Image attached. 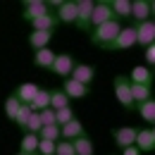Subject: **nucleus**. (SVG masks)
Wrapping results in <instances>:
<instances>
[{
	"instance_id": "nucleus-31",
	"label": "nucleus",
	"mask_w": 155,
	"mask_h": 155,
	"mask_svg": "<svg viewBox=\"0 0 155 155\" xmlns=\"http://www.w3.org/2000/svg\"><path fill=\"white\" fill-rule=\"evenodd\" d=\"M72 119H77V115H74V110H72V105H69V107H64V110H58V124H60V127H64V124H69Z\"/></svg>"
},
{
	"instance_id": "nucleus-12",
	"label": "nucleus",
	"mask_w": 155,
	"mask_h": 155,
	"mask_svg": "<svg viewBox=\"0 0 155 155\" xmlns=\"http://www.w3.org/2000/svg\"><path fill=\"white\" fill-rule=\"evenodd\" d=\"M72 79L79 81V84H84V86H91V81L96 79V67H91L86 62H77V67L72 72Z\"/></svg>"
},
{
	"instance_id": "nucleus-19",
	"label": "nucleus",
	"mask_w": 155,
	"mask_h": 155,
	"mask_svg": "<svg viewBox=\"0 0 155 155\" xmlns=\"http://www.w3.org/2000/svg\"><path fill=\"white\" fill-rule=\"evenodd\" d=\"M84 134H86V129H84L81 119H72L69 124L62 127V138H64V141H77V138H81Z\"/></svg>"
},
{
	"instance_id": "nucleus-8",
	"label": "nucleus",
	"mask_w": 155,
	"mask_h": 155,
	"mask_svg": "<svg viewBox=\"0 0 155 155\" xmlns=\"http://www.w3.org/2000/svg\"><path fill=\"white\" fill-rule=\"evenodd\" d=\"M74 67H77V62H74V58H72L69 53H60L50 72H53V74H58V77H62V79H72Z\"/></svg>"
},
{
	"instance_id": "nucleus-11",
	"label": "nucleus",
	"mask_w": 155,
	"mask_h": 155,
	"mask_svg": "<svg viewBox=\"0 0 155 155\" xmlns=\"http://www.w3.org/2000/svg\"><path fill=\"white\" fill-rule=\"evenodd\" d=\"M38 91H41L38 84H34V81H24L21 86H17V88H15V96L19 98L24 105H31V103H34V98L38 96Z\"/></svg>"
},
{
	"instance_id": "nucleus-41",
	"label": "nucleus",
	"mask_w": 155,
	"mask_h": 155,
	"mask_svg": "<svg viewBox=\"0 0 155 155\" xmlns=\"http://www.w3.org/2000/svg\"><path fill=\"white\" fill-rule=\"evenodd\" d=\"M36 155H38V153H36Z\"/></svg>"
},
{
	"instance_id": "nucleus-18",
	"label": "nucleus",
	"mask_w": 155,
	"mask_h": 155,
	"mask_svg": "<svg viewBox=\"0 0 155 155\" xmlns=\"http://www.w3.org/2000/svg\"><path fill=\"white\" fill-rule=\"evenodd\" d=\"M115 19H131V10H134V0H110Z\"/></svg>"
},
{
	"instance_id": "nucleus-38",
	"label": "nucleus",
	"mask_w": 155,
	"mask_h": 155,
	"mask_svg": "<svg viewBox=\"0 0 155 155\" xmlns=\"http://www.w3.org/2000/svg\"><path fill=\"white\" fill-rule=\"evenodd\" d=\"M153 77H155V67H153Z\"/></svg>"
},
{
	"instance_id": "nucleus-13",
	"label": "nucleus",
	"mask_w": 155,
	"mask_h": 155,
	"mask_svg": "<svg viewBox=\"0 0 155 155\" xmlns=\"http://www.w3.org/2000/svg\"><path fill=\"white\" fill-rule=\"evenodd\" d=\"M138 26V45L148 48L155 43V19H148L143 24H136Z\"/></svg>"
},
{
	"instance_id": "nucleus-30",
	"label": "nucleus",
	"mask_w": 155,
	"mask_h": 155,
	"mask_svg": "<svg viewBox=\"0 0 155 155\" xmlns=\"http://www.w3.org/2000/svg\"><path fill=\"white\" fill-rule=\"evenodd\" d=\"M41 129H43L41 112H34V115H31V119H29V124H26V129H24V134H41Z\"/></svg>"
},
{
	"instance_id": "nucleus-24",
	"label": "nucleus",
	"mask_w": 155,
	"mask_h": 155,
	"mask_svg": "<svg viewBox=\"0 0 155 155\" xmlns=\"http://www.w3.org/2000/svg\"><path fill=\"white\" fill-rule=\"evenodd\" d=\"M136 110H138V115H141L143 122H148V124H153V127H155V98L141 103V105H136Z\"/></svg>"
},
{
	"instance_id": "nucleus-3",
	"label": "nucleus",
	"mask_w": 155,
	"mask_h": 155,
	"mask_svg": "<svg viewBox=\"0 0 155 155\" xmlns=\"http://www.w3.org/2000/svg\"><path fill=\"white\" fill-rule=\"evenodd\" d=\"M136 43H138V26L136 24H127L107 50H129V48H134Z\"/></svg>"
},
{
	"instance_id": "nucleus-1",
	"label": "nucleus",
	"mask_w": 155,
	"mask_h": 155,
	"mask_svg": "<svg viewBox=\"0 0 155 155\" xmlns=\"http://www.w3.org/2000/svg\"><path fill=\"white\" fill-rule=\"evenodd\" d=\"M122 29H124V26L119 24V19H112V21H107V24H103V26H98V29H93L88 36H91V43H93V45L107 50V48L115 43V38L119 36Z\"/></svg>"
},
{
	"instance_id": "nucleus-7",
	"label": "nucleus",
	"mask_w": 155,
	"mask_h": 155,
	"mask_svg": "<svg viewBox=\"0 0 155 155\" xmlns=\"http://www.w3.org/2000/svg\"><path fill=\"white\" fill-rule=\"evenodd\" d=\"M77 5H79L77 26L81 31H88L91 34V17H93V10H96V0H77Z\"/></svg>"
},
{
	"instance_id": "nucleus-4",
	"label": "nucleus",
	"mask_w": 155,
	"mask_h": 155,
	"mask_svg": "<svg viewBox=\"0 0 155 155\" xmlns=\"http://www.w3.org/2000/svg\"><path fill=\"white\" fill-rule=\"evenodd\" d=\"M112 19H115V12H112L110 0H100V2H96L93 17H91V31L98 29V26H103V24H107V21H112Z\"/></svg>"
},
{
	"instance_id": "nucleus-16",
	"label": "nucleus",
	"mask_w": 155,
	"mask_h": 155,
	"mask_svg": "<svg viewBox=\"0 0 155 155\" xmlns=\"http://www.w3.org/2000/svg\"><path fill=\"white\" fill-rule=\"evenodd\" d=\"M55 60H58V53H53L50 48H43V50H36V53H34V64L41 67V69H53Z\"/></svg>"
},
{
	"instance_id": "nucleus-26",
	"label": "nucleus",
	"mask_w": 155,
	"mask_h": 155,
	"mask_svg": "<svg viewBox=\"0 0 155 155\" xmlns=\"http://www.w3.org/2000/svg\"><path fill=\"white\" fill-rule=\"evenodd\" d=\"M74 150H77V155H96L93 141L88 138V134H84L81 138H77V141H74Z\"/></svg>"
},
{
	"instance_id": "nucleus-39",
	"label": "nucleus",
	"mask_w": 155,
	"mask_h": 155,
	"mask_svg": "<svg viewBox=\"0 0 155 155\" xmlns=\"http://www.w3.org/2000/svg\"><path fill=\"white\" fill-rule=\"evenodd\" d=\"M153 136H155V127H153Z\"/></svg>"
},
{
	"instance_id": "nucleus-17",
	"label": "nucleus",
	"mask_w": 155,
	"mask_h": 155,
	"mask_svg": "<svg viewBox=\"0 0 155 155\" xmlns=\"http://www.w3.org/2000/svg\"><path fill=\"white\" fill-rule=\"evenodd\" d=\"M50 41H53V31H31L29 34V43L36 50H43V48H50Z\"/></svg>"
},
{
	"instance_id": "nucleus-9",
	"label": "nucleus",
	"mask_w": 155,
	"mask_h": 155,
	"mask_svg": "<svg viewBox=\"0 0 155 155\" xmlns=\"http://www.w3.org/2000/svg\"><path fill=\"white\" fill-rule=\"evenodd\" d=\"M58 19L62 24H74L77 26V19H79V5L77 0H62V5L58 7Z\"/></svg>"
},
{
	"instance_id": "nucleus-14",
	"label": "nucleus",
	"mask_w": 155,
	"mask_h": 155,
	"mask_svg": "<svg viewBox=\"0 0 155 155\" xmlns=\"http://www.w3.org/2000/svg\"><path fill=\"white\" fill-rule=\"evenodd\" d=\"M153 10H150V0H134V10H131V19L134 24H143L150 19Z\"/></svg>"
},
{
	"instance_id": "nucleus-15",
	"label": "nucleus",
	"mask_w": 155,
	"mask_h": 155,
	"mask_svg": "<svg viewBox=\"0 0 155 155\" xmlns=\"http://www.w3.org/2000/svg\"><path fill=\"white\" fill-rule=\"evenodd\" d=\"M129 79H131V84H146V86H153V69L148 67V64H138V67H134L131 69V74H129Z\"/></svg>"
},
{
	"instance_id": "nucleus-35",
	"label": "nucleus",
	"mask_w": 155,
	"mask_h": 155,
	"mask_svg": "<svg viewBox=\"0 0 155 155\" xmlns=\"http://www.w3.org/2000/svg\"><path fill=\"white\" fill-rule=\"evenodd\" d=\"M143 60L148 62V67H150V69L155 67V43H153V45H148V48H146V53H143Z\"/></svg>"
},
{
	"instance_id": "nucleus-6",
	"label": "nucleus",
	"mask_w": 155,
	"mask_h": 155,
	"mask_svg": "<svg viewBox=\"0 0 155 155\" xmlns=\"http://www.w3.org/2000/svg\"><path fill=\"white\" fill-rule=\"evenodd\" d=\"M112 138H115V143L122 148V150H127V148L136 146L138 129H134V127H119V129H112Z\"/></svg>"
},
{
	"instance_id": "nucleus-25",
	"label": "nucleus",
	"mask_w": 155,
	"mask_h": 155,
	"mask_svg": "<svg viewBox=\"0 0 155 155\" xmlns=\"http://www.w3.org/2000/svg\"><path fill=\"white\" fill-rule=\"evenodd\" d=\"M38 146H41V136L38 134H24V138H21V153L36 155L38 153Z\"/></svg>"
},
{
	"instance_id": "nucleus-2",
	"label": "nucleus",
	"mask_w": 155,
	"mask_h": 155,
	"mask_svg": "<svg viewBox=\"0 0 155 155\" xmlns=\"http://www.w3.org/2000/svg\"><path fill=\"white\" fill-rule=\"evenodd\" d=\"M112 88H115V98L119 100V105L124 110H136L134 93H131V79L124 77V74H117L112 79Z\"/></svg>"
},
{
	"instance_id": "nucleus-20",
	"label": "nucleus",
	"mask_w": 155,
	"mask_h": 155,
	"mask_svg": "<svg viewBox=\"0 0 155 155\" xmlns=\"http://www.w3.org/2000/svg\"><path fill=\"white\" fill-rule=\"evenodd\" d=\"M136 146H138V150H141V153H150V150H155V136H153V129H138Z\"/></svg>"
},
{
	"instance_id": "nucleus-21",
	"label": "nucleus",
	"mask_w": 155,
	"mask_h": 155,
	"mask_svg": "<svg viewBox=\"0 0 155 155\" xmlns=\"http://www.w3.org/2000/svg\"><path fill=\"white\" fill-rule=\"evenodd\" d=\"M60 24L58 15H45V17H41V19L31 21V31H55V26Z\"/></svg>"
},
{
	"instance_id": "nucleus-33",
	"label": "nucleus",
	"mask_w": 155,
	"mask_h": 155,
	"mask_svg": "<svg viewBox=\"0 0 155 155\" xmlns=\"http://www.w3.org/2000/svg\"><path fill=\"white\" fill-rule=\"evenodd\" d=\"M55 150H58V143H55V141H45V138H41L38 155H55Z\"/></svg>"
},
{
	"instance_id": "nucleus-34",
	"label": "nucleus",
	"mask_w": 155,
	"mask_h": 155,
	"mask_svg": "<svg viewBox=\"0 0 155 155\" xmlns=\"http://www.w3.org/2000/svg\"><path fill=\"white\" fill-rule=\"evenodd\" d=\"M41 119H43V127H53V124H58V112L53 107H48L41 112Z\"/></svg>"
},
{
	"instance_id": "nucleus-23",
	"label": "nucleus",
	"mask_w": 155,
	"mask_h": 155,
	"mask_svg": "<svg viewBox=\"0 0 155 155\" xmlns=\"http://www.w3.org/2000/svg\"><path fill=\"white\" fill-rule=\"evenodd\" d=\"M131 93H134V103L141 105L146 100L153 98V86H146V84H131Z\"/></svg>"
},
{
	"instance_id": "nucleus-22",
	"label": "nucleus",
	"mask_w": 155,
	"mask_h": 155,
	"mask_svg": "<svg viewBox=\"0 0 155 155\" xmlns=\"http://www.w3.org/2000/svg\"><path fill=\"white\" fill-rule=\"evenodd\" d=\"M50 100H53V91L41 88L38 96L34 98V103H31V110H34V112H43V110H48V107H50Z\"/></svg>"
},
{
	"instance_id": "nucleus-40",
	"label": "nucleus",
	"mask_w": 155,
	"mask_h": 155,
	"mask_svg": "<svg viewBox=\"0 0 155 155\" xmlns=\"http://www.w3.org/2000/svg\"><path fill=\"white\" fill-rule=\"evenodd\" d=\"M19 155H26V153H19Z\"/></svg>"
},
{
	"instance_id": "nucleus-29",
	"label": "nucleus",
	"mask_w": 155,
	"mask_h": 155,
	"mask_svg": "<svg viewBox=\"0 0 155 155\" xmlns=\"http://www.w3.org/2000/svg\"><path fill=\"white\" fill-rule=\"evenodd\" d=\"M38 136H41V138H45V141H55V143H58V141H62V127H60V124L43 127Z\"/></svg>"
},
{
	"instance_id": "nucleus-28",
	"label": "nucleus",
	"mask_w": 155,
	"mask_h": 155,
	"mask_svg": "<svg viewBox=\"0 0 155 155\" xmlns=\"http://www.w3.org/2000/svg\"><path fill=\"white\" fill-rule=\"evenodd\" d=\"M50 107L58 112V110H64V107H69V96L62 91V88H55L53 91V100H50Z\"/></svg>"
},
{
	"instance_id": "nucleus-5",
	"label": "nucleus",
	"mask_w": 155,
	"mask_h": 155,
	"mask_svg": "<svg viewBox=\"0 0 155 155\" xmlns=\"http://www.w3.org/2000/svg\"><path fill=\"white\" fill-rule=\"evenodd\" d=\"M45 15H50V5H48L45 0H26V2H24L21 17L26 21H36V19H41V17H45Z\"/></svg>"
},
{
	"instance_id": "nucleus-36",
	"label": "nucleus",
	"mask_w": 155,
	"mask_h": 155,
	"mask_svg": "<svg viewBox=\"0 0 155 155\" xmlns=\"http://www.w3.org/2000/svg\"><path fill=\"white\" fill-rule=\"evenodd\" d=\"M122 155H141V150H138V146H131V148L122 150Z\"/></svg>"
},
{
	"instance_id": "nucleus-27",
	"label": "nucleus",
	"mask_w": 155,
	"mask_h": 155,
	"mask_svg": "<svg viewBox=\"0 0 155 155\" xmlns=\"http://www.w3.org/2000/svg\"><path fill=\"white\" fill-rule=\"evenodd\" d=\"M21 105H24V103H21L15 93L7 98V100H5V115H7V119H12V122H15L17 115H19V110H21Z\"/></svg>"
},
{
	"instance_id": "nucleus-32",
	"label": "nucleus",
	"mask_w": 155,
	"mask_h": 155,
	"mask_svg": "<svg viewBox=\"0 0 155 155\" xmlns=\"http://www.w3.org/2000/svg\"><path fill=\"white\" fill-rule=\"evenodd\" d=\"M55 155H77V150H74V141H58V150H55Z\"/></svg>"
},
{
	"instance_id": "nucleus-37",
	"label": "nucleus",
	"mask_w": 155,
	"mask_h": 155,
	"mask_svg": "<svg viewBox=\"0 0 155 155\" xmlns=\"http://www.w3.org/2000/svg\"><path fill=\"white\" fill-rule=\"evenodd\" d=\"M150 10H153V15H155V0H150Z\"/></svg>"
},
{
	"instance_id": "nucleus-10",
	"label": "nucleus",
	"mask_w": 155,
	"mask_h": 155,
	"mask_svg": "<svg viewBox=\"0 0 155 155\" xmlns=\"http://www.w3.org/2000/svg\"><path fill=\"white\" fill-rule=\"evenodd\" d=\"M62 91L69 96V100H81V98H86L88 93H91L88 86L79 84V81H74V79H64V81H62Z\"/></svg>"
}]
</instances>
